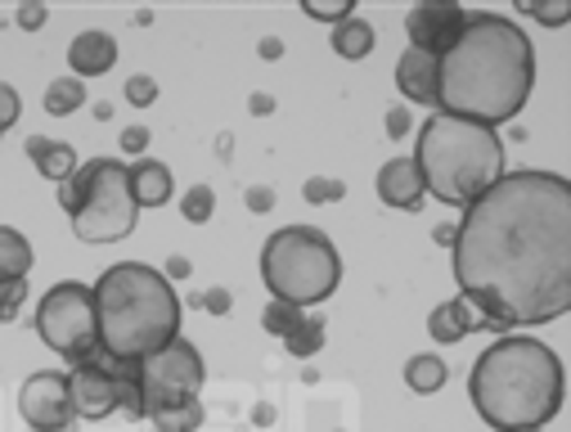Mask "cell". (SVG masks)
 Instances as JSON below:
<instances>
[{
	"label": "cell",
	"instance_id": "obj_17",
	"mask_svg": "<svg viewBox=\"0 0 571 432\" xmlns=\"http://www.w3.org/2000/svg\"><path fill=\"white\" fill-rule=\"evenodd\" d=\"M28 158L37 163V172L54 185H63L68 176L77 172V154H73V144L68 140H50V135H32L28 140Z\"/></svg>",
	"mask_w": 571,
	"mask_h": 432
},
{
	"label": "cell",
	"instance_id": "obj_2",
	"mask_svg": "<svg viewBox=\"0 0 571 432\" xmlns=\"http://www.w3.org/2000/svg\"><path fill=\"white\" fill-rule=\"evenodd\" d=\"M536 86V50L531 37L499 19L468 14L459 41L437 59V109L481 126L513 122Z\"/></svg>",
	"mask_w": 571,
	"mask_h": 432
},
{
	"label": "cell",
	"instance_id": "obj_23",
	"mask_svg": "<svg viewBox=\"0 0 571 432\" xmlns=\"http://www.w3.org/2000/svg\"><path fill=\"white\" fill-rule=\"evenodd\" d=\"M211 212H217V194H211V185H189L185 198H180V216L189 226H203L211 222Z\"/></svg>",
	"mask_w": 571,
	"mask_h": 432
},
{
	"label": "cell",
	"instance_id": "obj_39",
	"mask_svg": "<svg viewBox=\"0 0 571 432\" xmlns=\"http://www.w3.org/2000/svg\"><path fill=\"white\" fill-rule=\"evenodd\" d=\"M270 104H274L270 95H252V113H261V117H266V113H270Z\"/></svg>",
	"mask_w": 571,
	"mask_h": 432
},
{
	"label": "cell",
	"instance_id": "obj_36",
	"mask_svg": "<svg viewBox=\"0 0 571 432\" xmlns=\"http://www.w3.org/2000/svg\"><path fill=\"white\" fill-rule=\"evenodd\" d=\"M405 131H409V109H392V113H387V135L401 140Z\"/></svg>",
	"mask_w": 571,
	"mask_h": 432
},
{
	"label": "cell",
	"instance_id": "obj_22",
	"mask_svg": "<svg viewBox=\"0 0 571 432\" xmlns=\"http://www.w3.org/2000/svg\"><path fill=\"white\" fill-rule=\"evenodd\" d=\"M82 104H86V82L73 78V72H68V78H54L45 86V113L50 117H68V113H77Z\"/></svg>",
	"mask_w": 571,
	"mask_h": 432
},
{
	"label": "cell",
	"instance_id": "obj_10",
	"mask_svg": "<svg viewBox=\"0 0 571 432\" xmlns=\"http://www.w3.org/2000/svg\"><path fill=\"white\" fill-rule=\"evenodd\" d=\"M68 392H73L77 419H108L113 410H122L117 360L100 351L95 360H82V366H73V374H68Z\"/></svg>",
	"mask_w": 571,
	"mask_h": 432
},
{
	"label": "cell",
	"instance_id": "obj_12",
	"mask_svg": "<svg viewBox=\"0 0 571 432\" xmlns=\"http://www.w3.org/2000/svg\"><path fill=\"white\" fill-rule=\"evenodd\" d=\"M464 23H468V14H464L459 6H414V10L405 14L409 45L423 50V54H433V59H442V54L459 41Z\"/></svg>",
	"mask_w": 571,
	"mask_h": 432
},
{
	"label": "cell",
	"instance_id": "obj_4",
	"mask_svg": "<svg viewBox=\"0 0 571 432\" xmlns=\"http://www.w3.org/2000/svg\"><path fill=\"white\" fill-rule=\"evenodd\" d=\"M100 351L113 360H145L180 338V298L163 270L117 261L95 284Z\"/></svg>",
	"mask_w": 571,
	"mask_h": 432
},
{
	"label": "cell",
	"instance_id": "obj_1",
	"mask_svg": "<svg viewBox=\"0 0 571 432\" xmlns=\"http://www.w3.org/2000/svg\"><path fill=\"white\" fill-rule=\"evenodd\" d=\"M455 279L486 329L571 311V185L558 172L499 176L455 226Z\"/></svg>",
	"mask_w": 571,
	"mask_h": 432
},
{
	"label": "cell",
	"instance_id": "obj_3",
	"mask_svg": "<svg viewBox=\"0 0 571 432\" xmlns=\"http://www.w3.org/2000/svg\"><path fill=\"white\" fill-rule=\"evenodd\" d=\"M468 397L499 432L540 428L562 410V360L536 338H495L477 356Z\"/></svg>",
	"mask_w": 571,
	"mask_h": 432
},
{
	"label": "cell",
	"instance_id": "obj_19",
	"mask_svg": "<svg viewBox=\"0 0 571 432\" xmlns=\"http://www.w3.org/2000/svg\"><path fill=\"white\" fill-rule=\"evenodd\" d=\"M32 261H37L32 244L19 230L0 226V284H23L28 270H32Z\"/></svg>",
	"mask_w": 571,
	"mask_h": 432
},
{
	"label": "cell",
	"instance_id": "obj_37",
	"mask_svg": "<svg viewBox=\"0 0 571 432\" xmlns=\"http://www.w3.org/2000/svg\"><path fill=\"white\" fill-rule=\"evenodd\" d=\"M248 207H252V212H270V207H274V189H266V185L248 189Z\"/></svg>",
	"mask_w": 571,
	"mask_h": 432
},
{
	"label": "cell",
	"instance_id": "obj_40",
	"mask_svg": "<svg viewBox=\"0 0 571 432\" xmlns=\"http://www.w3.org/2000/svg\"><path fill=\"white\" fill-rule=\"evenodd\" d=\"M509 432H540V428H509Z\"/></svg>",
	"mask_w": 571,
	"mask_h": 432
},
{
	"label": "cell",
	"instance_id": "obj_41",
	"mask_svg": "<svg viewBox=\"0 0 571 432\" xmlns=\"http://www.w3.org/2000/svg\"><path fill=\"white\" fill-rule=\"evenodd\" d=\"M59 432H77V428H59Z\"/></svg>",
	"mask_w": 571,
	"mask_h": 432
},
{
	"label": "cell",
	"instance_id": "obj_34",
	"mask_svg": "<svg viewBox=\"0 0 571 432\" xmlns=\"http://www.w3.org/2000/svg\"><path fill=\"white\" fill-rule=\"evenodd\" d=\"M203 307L211 316H226L230 311V288H211V294H203Z\"/></svg>",
	"mask_w": 571,
	"mask_h": 432
},
{
	"label": "cell",
	"instance_id": "obj_21",
	"mask_svg": "<svg viewBox=\"0 0 571 432\" xmlns=\"http://www.w3.org/2000/svg\"><path fill=\"white\" fill-rule=\"evenodd\" d=\"M329 41H333V50H338L342 59H365V54L374 50V28H370L365 19L351 14V19H342V23L333 28Z\"/></svg>",
	"mask_w": 571,
	"mask_h": 432
},
{
	"label": "cell",
	"instance_id": "obj_5",
	"mask_svg": "<svg viewBox=\"0 0 571 432\" xmlns=\"http://www.w3.org/2000/svg\"><path fill=\"white\" fill-rule=\"evenodd\" d=\"M423 189L450 203V207H473L499 176H505V140L490 126L433 113L418 131L414 150Z\"/></svg>",
	"mask_w": 571,
	"mask_h": 432
},
{
	"label": "cell",
	"instance_id": "obj_18",
	"mask_svg": "<svg viewBox=\"0 0 571 432\" xmlns=\"http://www.w3.org/2000/svg\"><path fill=\"white\" fill-rule=\"evenodd\" d=\"M172 189H176V181H172L167 163H158V158H139V163L131 167V194H135V207H163V203L172 198Z\"/></svg>",
	"mask_w": 571,
	"mask_h": 432
},
{
	"label": "cell",
	"instance_id": "obj_20",
	"mask_svg": "<svg viewBox=\"0 0 571 432\" xmlns=\"http://www.w3.org/2000/svg\"><path fill=\"white\" fill-rule=\"evenodd\" d=\"M446 379H450L446 360H442V356H433V351H423V356H409V360H405V388H409V392H418V397L442 392V388H446Z\"/></svg>",
	"mask_w": 571,
	"mask_h": 432
},
{
	"label": "cell",
	"instance_id": "obj_33",
	"mask_svg": "<svg viewBox=\"0 0 571 432\" xmlns=\"http://www.w3.org/2000/svg\"><path fill=\"white\" fill-rule=\"evenodd\" d=\"M122 150L139 158V154L149 150V131H145V126H126V131H122Z\"/></svg>",
	"mask_w": 571,
	"mask_h": 432
},
{
	"label": "cell",
	"instance_id": "obj_8",
	"mask_svg": "<svg viewBox=\"0 0 571 432\" xmlns=\"http://www.w3.org/2000/svg\"><path fill=\"white\" fill-rule=\"evenodd\" d=\"M37 333L50 351L68 356L73 366L100 356V320H95V288L82 279H63L37 307Z\"/></svg>",
	"mask_w": 571,
	"mask_h": 432
},
{
	"label": "cell",
	"instance_id": "obj_11",
	"mask_svg": "<svg viewBox=\"0 0 571 432\" xmlns=\"http://www.w3.org/2000/svg\"><path fill=\"white\" fill-rule=\"evenodd\" d=\"M19 414L28 419V428L37 432H59V428H77V410H73V392H68V374L59 370H41L23 383L19 392Z\"/></svg>",
	"mask_w": 571,
	"mask_h": 432
},
{
	"label": "cell",
	"instance_id": "obj_30",
	"mask_svg": "<svg viewBox=\"0 0 571 432\" xmlns=\"http://www.w3.org/2000/svg\"><path fill=\"white\" fill-rule=\"evenodd\" d=\"M19 113H23V104H19V91H14L10 82H0V135H6V131L19 122Z\"/></svg>",
	"mask_w": 571,
	"mask_h": 432
},
{
	"label": "cell",
	"instance_id": "obj_24",
	"mask_svg": "<svg viewBox=\"0 0 571 432\" xmlns=\"http://www.w3.org/2000/svg\"><path fill=\"white\" fill-rule=\"evenodd\" d=\"M283 347H289L298 360H311V356L324 347V320H302L289 338H283Z\"/></svg>",
	"mask_w": 571,
	"mask_h": 432
},
{
	"label": "cell",
	"instance_id": "obj_25",
	"mask_svg": "<svg viewBox=\"0 0 571 432\" xmlns=\"http://www.w3.org/2000/svg\"><path fill=\"white\" fill-rule=\"evenodd\" d=\"M302 320H307V316H302V307L274 302V298H270V307L261 311V325H266V333H274V338H289V333H293Z\"/></svg>",
	"mask_w": 571,
	"mask_h": 432
},
{
	"label": "cell",
	"instance_id": "obj_35",
	"mask_svg": "<svg viewBox=\"0 0 571 432\" xmlns=\"http://www.w3.org/2000/svg\"><path fill=\"white\" fill-rule=\"evenodd\" d=\"M45 14H50L45 6H23V10H19V28H28V32H37V28L45 23Z\"/></svg>",
	"mask_w": 571,
	"mask_h": 432
},
{
	"label": "cell",
	"instance_id": "obj_6",
	"mask_svg": "<svg viewBox=\"0 0 571 432\" xmlns=\"http://www.w3.org/2000/svg\"><path fill=\"white\" fill-rule=\"evenodd\" d=\"M261 279L274 302L315 307L329 302L342 279V257L333 239L315 226H283L261 248Z\"/></svg>",
	"mask_w": 571,
	"mask_h": 432
},
{
	"label": "cell",
	"instance_id": "obj_13",
	"mask_svg": "<svg viewBox=\"0 0 571 432\" xmlns=\"http://www.w3.org/2000/svg\"><path fill=\"white\" fill-rule=\"evenodd\" d=\"M396 86L409 104H427V109H437V59L433 54H423V50H405L401 63H396Z\"/></svg>",
	"mask_w": 571,
	"mask_h": 432
},
{
	"label": "cell",
	"instance_id": "obj_9",
	"mask_svg": "<svg viewBox=\"0 0 571 432\" xmlns=\"http://www.w3.org/2000/svg\"><path fill=\"white\" fill-rule=\"evenodd\" d=\"M135 388H139V419H154L185 401H198L203 388V356L194 342L172 338L163 351L135 360Z\"/></svg>",
	"mask_w": 571,
	"mask_h": 432
},
{
	"label": "cell",
	"instance_id": "obj_14",
	"mask_svg": "<svg viewBox=\"0 0 571 432\" xmlns=\"http://www.w3.org/2000/svg\"><path fill=\"white\" fill-rule=\"evenodd\" d=\"M423 176H418V163L414 158H392V163H383V172H378V198L387 203V207H401V212H414L418 203H423Z\"/></svg>",
	"mask_w": 571,
	"mask_h": 432
},
{
	"label": "cell",
	"instance_id": "obj_16",
	"mask_svg": "<svg viewBox=\"0 0 571 432\" xmlns=\"http://www.w3.org/2000/svg\"><path fill=\"white\" fill-rule=\"evenodd\" d=\"M473 329H486V320L477 316V307L468 302V298H450V302H442L433 316H427V333H433L437 342H464Z\"/></svg>",
	"mask_w": 571,
	"mask_h": 432
},
{
	"label": "cell",
	"instance_id": "obj_27",
	"mask_svg": "<svg viewBox=\"0 0 571 432\" xmlns=\"http://www.w3.org/2000/svg\"><path fill=\"white\" fill-rule=\"evenodd\" d=\"M302 194H307V203H338V198L346 194V185L333 181V176H311V181L302 185Z\"/></svg>",
	"mask_w": 571,
	"mask_h": 432
},
{
	"label": "cell",
	"instance_id": "obj_32",
	"mask_svg": "<svg viewBox=\"0 0 571 432\" xmlns=\"http://www.w3.org/2000/svg\"><path fill=\"white\" fill-rule=\"evenodd\" d=\"M23 307V284H0V325Z\"/></svg>",
	"mask_w": 571,
	"mask_h": 432
},
{
	"label": "cell",
	"instance_id": "obj_7",
	"mask_svg": "<svg viewBox=\"0 0 571 432\" xmlns=\"http://www.w3.org/2000/svg\"><path fill=\"white\" fill-rule=\"evenodd\" d=\"M86 189L82 203L73 212V235L82 244H117L135 230V194H131V167L113 163V158H91L82 163Z\"/></svg>",
	"mask_w": 571,
	"mask_h": 432
},
{
	"label": "cell",
	"instance_id": "obj_31",
	"mask_svg": "<svg viewBox=\"0 0 571 432\" xmlns=\"http://www.w3.org/2000/svg\"><path fill=\"white\" fill-rule=\"evenodd\" d=\"M522 14H531V19L549 23V28H558V23L571 19V6H536V0H522Z\"/></svg>",
	"mask_w": 571,
	"mask_h": 432
},
{
	"label": "cell",
	"instance_id": "obj_28",
	"mask_svg": "<svg viewBox=\"0 0 571 432\" xmlns=\"http://www.w3.org/2000/svg\"><path fill=\"white\" fill-rule=\"evenodd\" d=\"M126 100H131L135 109H149V104L158 100V82H154V78H145V72H135V78L126 82Z\"/></svg>",
	"mask_w": 571,
	"mask_h": 432
},
{
	"label": "cell",
	"instance_id": "obj_29",
	"mask_svg": "<svg viewBox=\"0 0 571 432\" xmlns=\"http://www.w3.org/2000/svg\"><path fill=\"white\" fill-rule=\"evenodd\" d=\"M302 10H307V19H320V23H333V28H338L342 19H351V14H355V10L346 6V0H338V6H320V0H307Z\"/></svg>",
	"mask_w": 571,
	"mask_h": 432
},
{
	"label": "cell",
	"instance_id": "obj_26",
	"mask_svg": "<svg viewBox=\"0 0 571 432\" xmlns=\"http://www.w3.org/2000/svg\"><path fill=\"white\" fill-rule=\"evenodd\" d=\"M198 423H203V405H198V401H185V405H176V410L154 414V428H158V432H198Z\"/></svg>",
	"mask_w": 571,
	"mask_h": 432
},
{
	"label": "cell",
	"instance_id": "obj_38",
	"mask_svg": "<svg viewBox=\"0 0 571 432\" xmlns=\"http://www.w3.org/2000/svg\"><path fill=\"white\" fill-rule=\"evenodd\" d=\"M167 275H180V279H185V275H189V261H185V257H172V261H167Z\"/></svg>",
	"mask_w": 571,
	"mask_h": 432
},
{
	"label": "cell",
	"instance_id": "obj_15",
	"mask_svg": "<svg viewBox=\"0 0 571 432\" xmlns=\"http://www.w3.org/2000/svg\"><path fill=\"white\" fill-rule=\"evenodd\" d=\"M117 63V41L108 32H82L73 37V45H68V68H73V78H104V72Z\"/></svg>",
	"mask_w": 571,
	"mask_h": 432
}]
</instances>
